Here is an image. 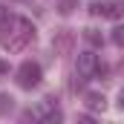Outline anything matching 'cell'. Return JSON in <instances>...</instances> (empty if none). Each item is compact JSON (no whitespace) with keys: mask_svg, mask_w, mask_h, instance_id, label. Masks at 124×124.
Returning a JSON list of instances; mask_svg holds the SVG:
<instances>
[{"mask_svg":"<svg viewBox=\"0 0 124 124\" xmlns=\"http://www.w3.org/2000/svg\"><path fill=\"white\" fill-rule=\"evenodd\" d=\"M113 43L116 46H124V26H116L113 29Z\"/></svg>","mask_w":124,"mask_h":124,"instance_id":"30bf717a","label":"cell"},{"mask_svg":"<svg viewBox=\"0 0 124 124\" xmlns=\"http://www.w3.org/2000/svg\"><path fill=\"white\" fill-rule=\"evenodd\" d=\"M26 118H38V121H43V124H55V121H61V118H63V113H61V110H55V101H52V98H43L35 110L26 113Z\"/></svg>","mask_w":124,"mask_h":124,"instance_id":"7a4b0ae2","label":"cell"},{"mask_svg":"<svg viewBox=\"0 0 124 124\" xmlns=\"http://www.w3.org/2000/svg\"><path fill=\"white\" fill-rule=\"evenodd\" d=\"M6 75H9V63L0 61V78H6Z\"/></svg>","mask_w":124,"mask_h":124,"instance_id":"7c38bea8","label":"cell"},{"mask_svg":"<svg viewBox=\"0 0 124 124\" xmlns=\"http://www.w3.org/2000/svg\"><path fill=\"white\" fill-rule=\"evenodd\" d=\"M75 6H78V0H61V3H58V12H61V15H72Z\"/></svg>","mask_w":124,"mask_h":124,"instance_id":"9c48e42d","label":"cell"},{"mask_svg":"<svg viewBox=\"0 0 124 124\" xmlns=\"http://www.w3.org/2000/svg\"><path fill=\"white\" fill-rule=\"evenodd\" d=\"M118 107H121V110H124V90H121V93H118Z\"/></svg>","mask_w":124,"mask_h":124,"instance_id":"4fadbf2b","label":"cell"},{"mask_svg":"<svg viewBox=\"0 0 124 124\" xmlns=\"http://www.w3.org/2000/svg\"><path fill=\"white\" fill-rule=\"evenodd\" d=\"M40 78H43V72H40V63L23 61L20 66H17V84H20L23 90H35V87L40 84Z\"/></svg>","mask_w":124,"mask_h":124,"instance_id":"3957f363","label":"cell"},{"mask_svg":"<svg viewBox=\"0 0 124 124\" xmlns=\"http://www.w3.org/2000/svg\"><path fill=\"white\" fill-rule=\"evenodd\" d=\"M52 49H55V55H72V49H75V35H72L69 29L55 32V38H52Z\"/></svg>","mask_w":124,"mask_h":124,"instance_id":"8992f818","label":"cell"},{"mask_svg":"<svg viewBox=\"0 0 124 124\" xmlns=\"http://www.w3.org/2000/svg\"><path fill=\"white\" fill-rule=\"evenodd\" d=\"M6 110H12V98H9V95H0V116H3Z\"/></svg>","mask_w":124,"mask_h":124,"instance_id":"8fae6325","label":"cell"},{"mask_svg":"<svg viewBox=\"0 0 124 124\" xmlns=\"http://www.w3.org/2000/svg\"><path fill=\"white\" fill-rule=\"evenodd\" d=\"M98 55L95 52H78V63H75V69H78V75L81 78H93L95 72H98Z\"/></svg>","mask_w":124,"mask_h":124,"instance_id":"5b68a950","label":"cell"},{"mask_svg":"<svg viewBox=\"0 0 124 124\" xmlns=\"http://www.w3.org/2000/svg\"><path fill=\"white\" fill-rule=\"evenodd\" d=\"M84 38H87V43H93V46H101V43H104V38H101L98 29H84Z\"/></svg>","mask_w":124,"mask_h":124,"instance_id":"ba28073f","label":"cell"},{"mask_svg":"<svg viewBox=\"0 0 124 124\" xmlns=\"http://www.w3.org/2000/svg\"><path fill=\"white\" fill-rule=\"evenodd\" d=\"M84 104H87V110H93V113H104V110H107V98L101 93H87L84 95Z\"/></svg>","mask_w":124,"mask_h":124,"instance_id":"52a82bcc","label":"cell"},{"mask_svg":"<svg viewBox=\"0 0 124 124\" xmlns=\"http://www.w3.org/2000/svg\"><path fill=\"white\" fill-rule=\"evenodd\" d=\"M90 12H93V15H101V17H110V20H121V17H124V3H118V0L93 3Z\"/></svg>","mask_w":124,"mask_h":124,"instance_id":"277c9868","label":"cell"},{"mask_svg":"<svg viewBox=\"0 0 124 124\" xmlns=\"http://www.w3.org/2000/svg\"><path fill=\"white\" fill-rule=\"evenodd\" d=\"M35 40V26L26 17H17L12 12L0 15V46L9 52H23Z\"/></svg>","mask_w":124,"mask_h":124,"instance_id":"6da1fadb","label":"cell"}]
</instances>
